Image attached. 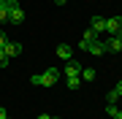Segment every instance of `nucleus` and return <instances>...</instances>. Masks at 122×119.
Segmentation results:
<instances>
[{
    "label": "nucleus",
    "instance_id": "8",
    "mask_svg": "<svg viewBox=\"0 0 122 119\" xmlns=\"http://www.w3.org/2000/svg\"><path fill=\"white\" fill-rule=\"evenodd\" d=\"M8 22L22 24V22H25V11H22V8H11V11H8Z\"/></svg>",
    "mask_w": 122,
    "mask_h": 119
},
{
    "label": "nucleus",
    "instance_id": "11",
    "mask_svg": "<svg viewBox=\"0 0 122 119\" xmlns=\"http://www.w3.org/2000/svg\"><path fill=\"white\" fill-rule=\"evenodd\" d=\"M65 84H68V89H79L81 79H79V76H65Z\"/></svg>",
    "mask_w": 122,
    "mask_h": 119
},
{
    "label": "nucleus",
    "instance_id": "7",
    "mask_svg": "<svg viewBox=\"0 0 122 119\" xmlns=\"http://www.w3.org/2000/svg\"><path fill=\"white\" fill-rule=\"evenodd\" d=\"M100 35H95V30H84V38L79 41V49H84V52H87V46L92 43V41H98Z\"/></svg>",
    "mask_w": 122,
    "mask_h": 119
},
{
    "label": "nucleus",
    "instance_id": "10",
    "mask_svg": "<svg viewBox=\"0 0 122 119\" xmlns=\"http://www.w3.org/2000/svg\"><path fill=\"white\" fill-rule=\"evenodd\" d=\"M71 54H73V49H71L68 43H60V46H57V57H60V60H71Z\"/></svg>",
    "mask_w": 122,
    "mask_h": 119
},
{
    "label": "nucleus",
    "instance_id": "20",
    "mask_svg": "<svg viewBox=\"0 0 122 119\" xmlns=\"http://www.w3.org/2000/svg\"><path fill=\"white\" fill-rule=\"evenodd\" d=\"M114 89H117V92H119V97H122V79L117 81V87H114Z\"/></svg>",
    "mask_w": 122,
    "mask_h": 119
},
{
    "label": "nucleus",
    "instance_id": "21",
    "mask_svg": "<svg viewBox=\"0 0 122 119\" xmlns=\"http://www.w3.org/2000/svg\"><path fill=\"white\" fill-rule=\"evenodd\" d=\"M54 5H65V0H54Z\"/></svg>",
    "mask_w": 122,
    "mask_h": 119
},
{
    "label": "nucleus",
    "instance_id": "22",
    "mask_svg": "<svg viewBox=\"0 0 122 119\" xmlns=\"http://www.w3.org/2000/svg\"><path fill=\"white\" fill-rule=\"evenodd\" d=\"M38 119H52V116H49V114H41V116H38Z\"/></svg>",
    "mask_w": 122,
    "mask_h": 119
},
{
    "label": "nucleus",
    "instance_id": "5",
    "mask_svg": "<svg viewBox=\"0 0 122 119\" xmlns=\"http://www.w3.org/2000/svg\"><path fill=\"white\" fill-rule=\"evenodd\" d=\"M90 30H95V35H103L106 33V16H92Z\"/></svg>",
    "mask_w": 122,
    "mask_h": 119
},
{
    "label": "nucleus",
    "instance_id": "2",
    "mask_svg": "<svg viewBox=\"0 0 122 119\" xmlns=\"http://www.w3.org/2000/svg\"><path fill=\"white\" fill-rule=\"evenodd\" d=\"M106 33L109 35H122V16H106Z\"/></svg>",
    "mask_w": 122,
    "mask_h": 119
},
{
    "label": "nucleus",
    "instance_id": "17",
    "mask_svg": "<svg viewBox=\"0 0 122 119\" xmlns=\"http://www.w3.org/2000/svg\"><path fill=\"white\" fill-rule=\"evenodd\" d=\"M5 5H8V11L11 8H19V0H5Z\"/></svg>",
    "mask_w": 122,
    "mask_h": 119
},
{
    "label": "nucleus",
    "instance_id": "16",
    "mask_svg": "<svg viewBox=\"0 0 122 119\" xmlns=\"http://www.w3.org/2000/svg\"><path fill=\"white\" fill-rule=\"evenodd\" d=\"M8 62H11V60L5 57V54H3V49H0V68H5V65H8Z\"/></svg>",
    "mask_w": 122,
    "mask_h": 119
},
{
    "label": "nucleus",
    "instance_id": "4",
    "mask_svg": "<svg viewBox=\"0 0 122 119\" xmlns=\"http://www.w3.org/2000/svg\"><path fill=\"white\" fill-rule=\"evenodd\" d=\"M87 52L92 54V57H103V54H106V38H98V41H92V43L87 46Z\"/></svg>",
    "mask_w": 122,
    "mask_h": 119
},
{
    "label": "nucleus",
    "instance_id": "13",
    "mask_svg": "<svg viewBox=\"0 0 122 119\" xmlns=\"http://www.w3.org/2000/svg\"><path fill=\"white\" fill-rule=\"evenodd\" d=\"M8 22V5H5V0H0V24Z\"/></svg>",
    "mask_w": 122,
    "mask_h": 119
},
{
    "label": "nucleus",
    "instance_id": "9",
    "mask_svg": "<svg viewBox=\"0 0 122 119\" xmlns=\"http://www.w3.org/2000/svg\"><path fill=\"white\" fill-rule=\"evenodd\" d=\"M65 76H81V65H79L76 60H68V65H65Z\"/></svg>",
    "mask_w": 122,
    "mask_h": 119
},
{
    "label": "nucleus",
    "instance_id": "12",
    "mask_svg": "<svg viewBox=\"0 0 122 119\" xmlns=\"http://www.w3.org/2000/svg\"><path fill=\"white\" fill-rule=\"evenodd\" d=\"M79 79L81 81H92L95 79V71H92V68H81V76H79Z\"/></svg>",
    "mask_w": 122,
    "mask_h": 119
},
{
    "label": "nucleus",
    "instance_id": "1",
    "mask_svg": "<svg viewBox=\"0 0 122 119\" xmlns=\"http://www.w3.org/2000/svg\"><path fill=\"white\" fill-rule=\"evenodd\" d=\"M57 79H60V71H57V68H46L44 73H33L30 84H35V87H54Z\"/></svg>",
    "mask_w": 122,
    "mask_h": 119
},
{
    "label": "nucleus",
    "instance_id": "19",
    "mask_svg": "<svg viewBox=\"0 0 122 119\" xmlns=\"http://www.w3.org/2000/svg\"><path fill=\"white\" fill-rule=\"evenodd\" d=\"M0 119H8V111H5L3 106H0Z\"/></svg>",
    "mask_w": 122,
    "mask_h": 119
},
{
    "label": "nucleus",
    "instance_id": "3",
    "mask_svg": "<svg viewBox=\"0 0 122 119\" xmlns=\"http://www.w3.org/2000/svg\"><path fill=\"white\" fill-rule=\"evenodd\" d=\"M3 54H5V57H8V60H14V57H19V54H22V46H19L16 43V41H5V46H3Z\"/></svg>",
    "mask_w": 122,
    "mask_h": 119
},
{
    "label": "nucleus",
    "instance_id": "23",
    "mask_svg": "<svg viewBox=\"0 0 122 119\" xmlns=\"http://www.w3.org/2000/svg\"><path fill=\"white\" fill-rule=\"evenodd\" d=\"M52 119H60V116H52Z\"/></svg>",
    "mask_w": 122,
    "mask_h": 119
},
{
    "label": "nucleus",
    "instance_id": "14",
    "mask_svg": "<svg viewBox=\"0 0 122 119\" xmlns=\"http://www.w3.org/2000/svg\"><path fill=\"white\" fill-rule=\"evenodd\" d=\"M106 114H109L111 119H122V111H119L117 106H106Z\"/></svg>",
    "mask_w": 122,
    "mask_h": 119
},
{
    "label": "nucleus",
    "instance_id": "6",
    "mask_svg": "<svg viewBox=\"0 0 122 119\" xmlns=\"http://www.w3.org/2000/svg\"><path fill=\"white\" fill-rule=\"evenodd\" d=\"M106 52H122V35H109L106 38Z\"/></svg>",
    "mask_w": 122,
    "mask_h": 119
},
{
    "label": "nucleus",
    "instance_id": "18",
    "mask_svg": "<svg viewBox=\"0 0 122 119\" xmlns=\"http://www.w3.org/2000/svg\"><path fill=\"white\" fill-rule=\"evenodd\" d=\"M5 41H8V35H5V33H3V30H0V49H3V46H5Z\"/></svg>",
    "mask_w": 122,
    "mask_h": 119
},
{
    "label": "nucleus",
    "instance_id": "15",
    "mask_svg": "<svg viewBox=\"0 0 122 119\" xmlns=\"http://www.w3.org/2000/svg\"><path fill=\"white\" fill-rule=\"evenodd\" d=\"M106 100H109V106H114V103L119 100V92H117V89H111V92H109V97H106Z\"/></svg>",
    "mask_w": 122,
    "mask_h": 119
}]
</instances>
